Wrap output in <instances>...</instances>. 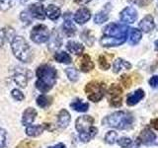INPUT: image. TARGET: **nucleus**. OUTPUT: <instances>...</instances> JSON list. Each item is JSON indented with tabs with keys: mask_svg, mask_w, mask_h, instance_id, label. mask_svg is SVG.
Returning <instances> with one entry per match:
<instances>
[{
	"mask_svg": "<svg viewBox=\"0 0 158 148\" xmlns=\"http://www.w3.org/2000/svg\"><path fill=\"white\" fill-rule=\"evenodd\" d=\"M60 14H61L60 8L56 6V5H53V4H49L46 9V15L48 16V18L52 20V21L57 20L59 17H60Z\"/></svg>",
	"mask_w": 158,
	"mask_h": 148,
	"instance_id": "obj_24",
	"label": "nucleus"
},
{
	"mask_svg": "<svg viewBox=\"0 0 158 148\" xmlns=\"http://www.w3.org/2000/svg\"><path fill=\"white\" fill-rule=\"evenodd\" d=\"M46 128V125H29L26 128V133L27 135L32 136V137H36L39 136L40 134H42L43 131Z\"/></svg>",
	"mask_w": 158,
	"mask_h": 148,
	"instance_id": "obj_26",
	"label": "nucleus"
},
{
	"mask_svg": "<svg viewBox=\"0 0 158 148\" xmlns=\"http://www.w3.org/2000/svg\"><path fill=\"white\" fill-rule=\"evenodd\" d=\"M121 21L127 24H132L137 19V12L133 7H126L120 13Z\"/></svg>",
	"mask_w": 158,
	"mask_h": 148,
	"instance_id": "obj_10",
	"label": "nucleus"
},
{
	"mask_svg": "<svg viewBox=\"0 0 158 148\" xmlns=\"http://www.w3.org/2000/svg\"><path fill=\"white\" fill-rule=\"evenodd\" d=\"M155 27L154 24V19H153L152 15L148 14L143 18L141 21L139 22V28L141 29L142 32L144 33H149L150 31H152Z\"/></svg>",
	"mask_w": 158,
	"mask_h": 148,
	"instance_id": "obj_17",
	"label": "nucleus"
},
{
	"mask_svg": "<svg viewBox=\"0 0 158 148\" xmlns=\"http://www.w3.org/2000/svg\"><path fill=\"white\" fill-rule=\"evenodd\" d=\"M127 39H115V38H111V37H107V36H103L100 39V43L101 46L104 47H118L125 43Z\"/></svg>",
	"mask_w": 158,
	"mask_h": 148,
	"instance_id": "obj_15",
	"label": "nucleus"
},
{
	"mask_svg": "<svg viewBox=\"0 0 158 148\" xmlns=\"http://www.w3.org/2000/svg\"><path fill=\"white\" fill-rule=\"evenodd\" d=\"M52 102V98L48 97L46 95H41L37 98V105L39 107H41L43 109L48 108V106H51V104Z\"/></svg>",
	"mask_w": 158,
	"mask_h": 148,
	"instance_id": "obj_30",
	"label": "nucleus"
},
{
	"mask_svg": "<svg viewBox=\"0 0 158 148\" xmlns=\"http://www.w3.org/2000/svg\"><path fill=\"white\" fill-rule=\"evenodd\" d=\"M48 48L52 49V51H54L58 47H60L61 46V39L59 37V35L56 31H53L52 36L49 37L48 39Z\"/></svg>",
	"mask_w": 158,
	"mask_h": 148,
	"instance_id": "obj_25",
	"label": "nucleus"
},
{
	"mask_svg": "<svg viewBox=\"0 0 158 148\" xmlns=\"http://www.w3.org/2000/svg\"><path fill=\"white\" fill-rule=\"evenodd\" d=\"M12 0H0V10L1 11H6L11 7Z\"/></svg>",
	"mask_w": 158,
	"mask_h": 148,
	"instance_id": "obj_41",
	"label": "nucleus"
},
{
	"mask_svg": "<svg viewBox=\"0 0 158 148\" xmlns=\"http://www.w3.org/2000/svg\"><path fill=\"white\" fill-rule=\"evenodd\" d=\"M62 29H63L64 34H65L67 37H72L73 35H75L76 33V27L71 21L69 13H66L64 15V22L62 25Z\"/></svg>",
	"mask_w": 158,
	"mask_h": 148,
	"instance_id": "obj_13",
	"label": "nucleus"
},
{
	"mask_svg": "<svg viewBox=\"0 0 158 148\" xmlns=\"http://www.w3.org/2000/svg\"><path fill=\"white\" fill-rule=\"evenodd\" d=\"M20 18L23 21V23H27V24H30L31 23V20H32V15L30 14L29 11H22L21 12V15H20Z\"/></svg>",
	"mask_w": 158,
	"mask_h": 148,
	"instance_id": "obj_39",
	"label": "nucleus"
},
{
	"mask_svg": "<svg viewBox=\"0 0 158 148\" xmlns=\"http://www.w3.org/2000/svg\"><path fill=\"white\" fill-rule=\"evenodd\" d=\"M28 11L32 15V17L39 20H44V18L47 16L44 5L41 3H34L32 5H30Z\"/></svg>",
	"mask_w": 158,
	"mask_h": 148,
	"instance_id": "obj_11",
	"label": "nucleus"
},
{
	"mask_svg": "<svg viewBox=\"0 0 158 148\" xmlns=\"http://www.w3.org/2000/svg\"><path fill=\"white\" fill-rule=\"evenodd\" d=\"M54 59L59 63H65V64H69L72 61L71 56H69L68 53H66L65 51L56 52V54H54Z\"/></svg>",
	"mask_w": 158,
	"mask_h": 148,
	"instance_id": "obj_29",
	"label": "nucleus"
},
{
	"mask_svg": "<svg viewBox=\"0 0 158 148\" xmlns=\"http://www.w3.org/2000/svg\"><path fill=\"white\" fill-rule=\"evenodd\" d=\"M117 142L123 148H130L132 145V140L128 137H121L117 140Z\"/></svg>",
	"mask_w": 158,
	"mask_h": 148,
	"instance_id": "obj_36",
	"label": "nucleus"
},
{
	"mask_svg": "<svg viewBox=\"0 0 158 148\" xmlns=\"http://www.w3.org/2000/svg\"><path fill=\"white\" fill-rule=\"evenodd\" d=\"M28 79L29 77L25 73H22V72H18L15 74V76H14V81L16 82L20 87H26L28 83Z\"/></svg>",
	"mask_w": 158,
	"mask_h": 148,
	"instance_id": "obj_31",
	"label": "nucleus"
},
{
	"mask_svg": "<svg viewBox=\"0 0 158 148\" xmlns=\"http://www.w3.org/2000/svg\"><path fill=\"white\" fill-rule=\"evenodd\" d=\"M155 140H156V135L154 134V132H153L150 128L146 127L140 131L139 135H138L136 139V143L138 145H140V144L151 145L155 142Z\"/></svg>",
	"mask_w": 158,
	"mask_h": 148,
	"instance_id": "obj_9",
	"label": "nucleus"
},
{
	"mask_svg": "<svg viewBox=\"0 0 158 148\" xmlns=\"http://www.w3.org/2000/svg\"><path fill=\"white\" fill-rule=\"evenodd\" d=\"M91 18V12L90 10L83 7L78 9L77 11L74 14V21L79 25H83L87 23Z\"/></svg>",
	"mask_w": 158,
	"mask_h": 148,
	"instance_id": "obj_12",
	"label": "nucleus"
},
{
	"mask_svg": "<svg viewBox=\"0 0 158 148\" xmlns=\"http://www.w3.org/2000/svg\"><path fill=\"white\" fill-rule=\"evenodd\" d=\"M66 48L69 52H71L73 54H76V56H80L82 52L84 51V47L83 44L79 43L75 41H69L66 43Z\"/></svg>",
	"mask_w": 158,
	"mask_h": 148,
	"instance_id": "obj_23",
	"label": "nucleus"
},
{
	"mask_svg": "<svg viewBox=\"0 0 158 148\" xmlns=\"http://www.w3.org/2000/svg\"><path fill=\"white\" fill-rule=\"evenodd\" d=\"M120 81L126 88H130L131 86V79L130 76H127V74H123L120 78Z\"/></svg>",
	"mask_w": 158,
	"mask_h": 148,
	"instance_id": "obj_37",
	"label": "nucleus"
},
{
	"mask_svg": "<svg viewBox=\"0 0 158 148\" xmlns=\"http://www.w3.org/2000/svg\"><path fill=\"white\" fill-rule=\"evenodd\" d=\"M135 117L131 113L125 111H118L106 117L103 120L104 125L117 128V130H128L132 126Z\"/></svg>",
	"mask_w": 158,
	"mask_h": 148,
	"instance_id": "obj_2",
	"label": "nucleus"
},
{
	"mask_svg": "<svg viewBox=\"0 0 158 148\" xmlns=\"http://www.w3.org/2000/svg\"><path fill=\"white\" fill-rule=\"evenodd\" d=\"M131 64L123 58H117L113 63L114 73L121 72V70H123V69H127V70H128V69H131Z\"/></svg>",
	"mask_w": 158,
	"mask_h": 148,
	"instance_id": "obj_22",
	"label": "nucleus"
},
{
	"mask_svg": "<svg viewBox=\"0 0 158 148\" xmlns=\"http://www.w3.org/2000/svg\"><path fill=\"white\" fill-rule=\"evenodd\" d=\"M149 85L152 88H157L158 87V76L154 75L149 79Z\"/></svg>",
	"mask_w": 158,
	"mask_h": 148,
	"instance_id": "obj_43",
	"label": "nucleus"
},
{
	"mask_svg": "<svg viewBox=\"0 0 158 148\" xmlns=\"http://www.w3.org/2000/svg\"><path fill=\"white\" fill-rule=\"evenodd\" d=\"M30 37H31V39L36 43H44L48 42L49 39V31L48 28L46 26V25H37L35 26L32 31L31 34H30Z\"/></svg>",
	"mask_w": 158,
	"mask_h": 148,
	"instance_id": "obj_7",
	"label": "nucleus"
},
{
	"mask_svg": "<svg viewBox=\"0 0 158 148\" xmlns=\"http://www.w3.org/2000/svg\"><path fill=\"white\" fill-rule=\"evenodd\" d=\"M130 38H128V43H130L131 46H135V44L138 43L140 42V39L142 38V34L138 29H131L130 30Z\"/></svg>",
	"mask_w": 158,
	"mask_h": 148,
	"instance_id": "obj_28",
	"label": "nucleus"
},
{
	"mask_svg": "<svg viewBox=\"0 0 158 148\" xmlns=\"http://www.w3.org/2000/svg\"><path fill=\"white\" fill-rule=\"evenodd\" d=\"M35 147V142L30 141V140H24L20 142L16 146V148H34Z\"/></svg>",
	"mask_w": 158,
	"mask_h": 148,
	"instance_id": "obj_40",
	"label": "nucleus"
},
{
	"mask_svg": "<svg viewBox=\"0 0 158 148\" xmlns=\"http://www.w3.org/2000/svg\"><path fill=\"white\" fill-rule=\"evenodd\" d=\"M11 48L15 57L22 62H29L32 59V51L27 41L21 36H15L11 42Z\"/></svg>",
	"mask_w": 158,
	"mask_h": 148,
	"instance_id": "obj_4",
	"label": "nucleus"
},
{
	"mask_svg": "<svg viewBox=\"0 0 158 148\" xmlns=\"http://www.w3.org/2000/svg\"><path fill=\"white\" fill-rule=\"evenodd\" d=\"M69 122H70V113L63 109L57 115V125L59 127L65 128L68 126Z\"/></svg>",
	"mask_w": 158,
	"mask_h": 148,
	"instance_id": "obj_20",
	"label": "nucleus"
},
{
	"mask_svg": "<svg viewBox=\"0 0 158 148\" xmlns=\"http://www.w3.org/2000/svg\"><path fill=\"white\" fill-rule=\"evenodd\" d=\"M36 74L38 77L36 82L37 89L42 93H48L56 82V69L49 64H43L38 67Z\"/></svg>",
	"mask_w": 158,
	"mask_h": 148,
	"instance_id": "obj_1",
	"label": "nucleus"
},
{
	"mask_svg": "<svg viewBox=\"0 0 158 148\" xmlns=\"http://www.w3.org/2000/svg\"><path fill=\"white\" fill-rule=\"evenodd\" d=\"M150 125L151 126L154 128V130H156L158 131V118H154V120H152L150 121Z\"/></svg>",
	"mask_w": 158,
	"mask_h": 148,
	"instance_id": "obj_44",
	"label": "nucleus"
},
{
	"mask_svg": "<svg viewBox=\"0 0 158 148\" xmlns=\"http://www.w3.org/2000/svg\"><path fill=\"white\" fill-rule=\"evenodd\" d=\"M11 94H12V97L15 99V100H17V101H23L24 99H25L24 94L20 90H18V89H13Z\"/></svg>",
	"mask_w": 158,
	"mask_h": 148,
	"instance_id": "obj_38",
	"label": "nucleus"
},
{
	"mask_svg": "<svg viewBox=\"0 0 158 148\" xmlns=\"http://www.w3.org/2000/svg\"><path fill=\"white\" fill-rule=\"evenodd\" d=\"M93 125L94 117L91 116H82L76 120L75 127L79 132V138L82 142H88L96 136L98 128Z\"/></svg>",
	"mask_w": 158,
	"mask_h": 148,
	"instance_id": "obj_3",
	"label": "nucleus"
},
{
	"mask_svg": "<svg viewBox=\"0 0 158 148\" xmlns=\"http://www.w3.org/2000/svg\"><path fill=\"white\" fill-rule=\"evenodd\" d=\"M98 62H99V66L101 67V69L103 70H108L109 68H110V63H109L107 57L104 56V54H101L100 56L98 58Z\"/></svg>",
	"mask_w": 158,
	"mask_h": 148,
	"instance_id": "obj_35",
	"label": "nucleus"
},
{
	"mask_svg": "<svg viewBox=\"0 0 158 148\" xmlns=\"http://www.w3.org/2000/svg\"><path fill=\"white\" fill-rule=\"evenodd\" d=\"M123 89L118 84H112L108 90V100L112 107L118 108L123 104Z\"/></svg>",
	"mask_w": 158,
	"mask_h": 148,
	"instance_id": "obj_8",
	"label": "nucleus"
},
{
	"mask_svg": "<svg viewBox=\"0 0 158 148\" xmlns=\"http://www.w3.org/2000/svg\"><path fill=\"white\" fill-rule=\"evenodd\" d=\"M117 137H118V133L116 131H114V130L108 131L107 134L105 135V141L108 144H114L117 140Z\"/></svg>",
	"mask_w": 158,
	"mask_h": 148,
	"instance_id": "obj_34",
	"label": "nucleus"
},
{
	"mask_svg": "<svg viewBox=\"0 0 158 148\" xmlns=\"http://www.w3.org/2000/svg\"><path fill=\"white\" fill-rule=\"evenodd\" d=\"M80 37H81V39H83V41L88 44L89 47L93 46V43H94V41H95V39H94V36L92 35L91 31H89L88 29L84 30V31L81 33Z\"/></svg>",
	"mask_w": 158,
	"mask_h": 148,
	"instance_id": "obj_32",
	"label": "nucleus"
},
{
	"mask_svg": "<svg viewBox=\"0 0 158 148\" xmlns=\"http://www.w3.org/2000/svg\"><path fill=\"white\" fill-rule=\"evenodd\" d=\"M91 0H75V2L78 4H86L88 2H90Z\"/></svg>",
	"mask_w": 158,
	"mask_h": 148,
	"instance_id": "obj_46",
	"label": "nucleus"
},
{
	"mask_svg": "<svg viewBox=\"0 0 158 148\" xmlns=\"http://www.w3.org/2000/svg\"><path fill=\"white\" fill-rule=\"evenodd\" d=\"M110 11H111V4L108 3L104 6L102 10H100V11L95 15V17H94V22H95V24L101 25L103 23L107 22L109 19V13H110Z\"/></svg>",
	"mask_w": 158,
	"mask_h": 148,
	"instance_id": "obj_14",
	"label": "nucleus"
},
{
	"mask_svg": "<svg viewBox=\"0 0 158 148\" xmlns=\"http://www.w3.org/2000/svg\"><path fill=\"white\" fill-rule=\"evenodd\" d=\"M48 148H65V145H64L63 143H58V144L54 146H49Z\"/></svg>",
	"mask_w": 158,
	"mask_h": 148,
	"instance_id": "obj_45",
	"label": "nucleus"
},
{
	"mask_svg": "<svg viewBox=\"0 0 158 148\" xmlns=\"http://www.w3.org/2000/svg\"><path fill=\"white\" fill-rule=\"evenodd\" d=\"M154 46H155V48L158 51V39L157 41H155V43H154Z\"/></svg>",
	"mask_w": 158,
	"mask_h": 148,
	"instance_id": "obj_47",
	"label": "nucleus"
},
{
	"mask_svg": "<svg viewBox=\"0 0 158 148\" xmlns=\"http://www.w3.org/2000/svg\"><path fill=\"white\" fill-rule=\"evenodd\" d=\"M14 38V30L11 27H5L0 30V47H2L6 42H12Z\"/></svg>",
	"mask_w": 158,
	"mask_h": 148,
	"instance_id": "obj_16",
	"label": "nucleus"
},
{
	"mask_svg": "<svg viewBox=\"0 0 158 148\" xmlns=\"http://www.w3.org/2000/svg\"><path fill=\"white\" fill-rule=\"evenodd\" d=\"M130 32L128 29L125 25H121L118 23H111L103 29L104 36L115 38V39H127V34Z\"/></svg>",
	"mask_w": 158,
	"mask_h": 148,
	"instance_id": "obj_6",
	"label": "nucleus"
},
{
	"mask_svg": "<svg viewBox=\"0 0 158 148\" xmlns=\"http://www.w3.org/2000/svg\"><path fill=\"white\" fill-rule=\"evenodd\" d=\"M143 98H144V92H143L141 89H138V90L131 93L130 95L127 96V106H135Z\"/></svg>",
	"mask_w": 158,
	"mask_h": 148,
	"instance_id": "obj_19",
	"label": "nucleus"
},
{
	"mask_svg": "<svg viewBox=\"0 0 158 148\" xmlns=\"http://www.w3.org/2000/svg\"><path fill=\"white\" fill-rule=\"evenodd\" d=\"M65 73L68 77V79L70 80L71 82H76L79 78V75H78V71L76 70L75 68L73 67H68L65 69Z\"/></svg>",
	"mask_w": 158,
	"mask_h": 148,
	"instance_id": "obj_33",
	"label": "nucleus"
},
{
	"mask_svg": "<svg viewBox=\"0 0 158 148\" xmlns=\"http://www.w3.org/2000/svg\"><path fill=\"white\" fill-rule=\"evenodd\" d=\"M70 107L76 112L85 113V112L88 111V109H89V104L88 103H84L82 100H79V99H77V100L73 101L70 104Z\"/></svg>",
	"mask_w": 158,
	"mask_h": 148,
	"instance_id": "obj_27",
	"label": "nucleus"
},
{
	"mask_svg": "<svg viewBox=\"0 0 158 148\" xmlns=\"http://www.w3.org/2000/svg\"><path fill=\"white\" fill-rule=\"evenodd\" d=\"M40 1H44V0H40Z\"/></svg>",
	"mask_w": 158,
	"mask_h": 148,
	"instance_id": "obj_48",
	"label": "nucleus"
},
{
	"mask_svg": "<svg viewBox=\"0 0 158 148\" xmlns=\"http://www.w3.org/2000/svg\"><path fill=\"white\" fill-rule=\"evenodd\" d=\"M79 66H80V70L82 72H89L94 68V63L91 57L89 56V54H83L82 58L80 59Z\"/></svg>",
	"mask_w": 158,
	"mask_h": 148,
	"instance_id": "obj_21",
	"label": "nucleus"
},
{
	"mask_svg": "<svg viewBox=\"0 0 158 148\" xmlns=\"http://www.w3.org/2000/svg\"><path fill=\"white\" fill-rule=\"evenodd\" d=\"M36 117H37V111L35 110L34 108H28L23 113L22 123L24 125H28L29 126L31 123L34 122L35 120H36Z\"/></svg>",
	"mask_w": 158,
	"mask_h": 148,
	"instance_id": "obj_18",
	"label": "nucleus"
},
{
	"mask_svg": "<svg viewBox=\"0 0 158 148\" xmlns=\"http://www.w3.org/2000/svg\"><path fill=\"white\" fill-rule=\"evenodd\" d=\"M87 98L92 102L101 101L106 93V84L98 81L89 82L85 87Z\"/></svg>",
	"mask_w": 158,
	"mask_h": 148,
	"instance_id": "obj_5",
	"label": "nucleus"
},
{
	"mask_svg": "<svg viewBox=\"0 0 158 148\" xmlns=\"http://www.w3.org/2000/svg\"><path fill=\"white\" fill-rule=\"evenodd\" d=\"M6 144V130L0 128V148H4Z\"/></svg>",
	"mask_w": 158,
	"mask_h": 148,
	"instance_id": "obj_42",
	"label": "nucleus"
}]
</instances>
